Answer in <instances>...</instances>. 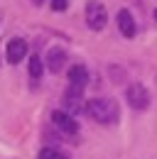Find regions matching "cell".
Returning a JSON list of instances; mask_svg holds the SVG:
<instances>
[{
    "mask_svg": "<svg viewBox=\"0 0 157 159\" xmlns=\"http://www.w3.org/2000/svg\"><path fill=\"white\" fill-rule=\"evenodd\" d=\"M32 2H37V5H39V2H42V0H32Z\"/></svg>",
    "mask_w": 157,
    "mask_h": 159,
    "instance_id": "obj_12",
    "label": "cell"
},
{
    "mask_svg": "<svg viewBox=\"0 0 157 159\" xmlns=\"http://www.w3.org/2000/svg\"><path fill=\"white\" fill-rule=\"evenodd\" d=\"M86 113H88L91 120H98V122H103V125H111V122H116V120L120 118L118 105L111 98H93V100H88V103H86Z\"/></svg>",
    "mask_w": 157,
    "mask_h": 159,
    "instance_id": "obj_1",
    "label": "cell"
},
{
    "mask_svg": "<svg viewBox=\"0 0 157 159\" xmlns=\"http://www.w3.org/2000/svg\"><path fill=\"white\" fill-rule=\"evenodd\" d=\"M118 30L123 32V37H128V39H133L135 37V20H133V15H130V10H120L118 12Z\"/></svg>",
    "mask_w": 157,
    "mask_h": 159,
    "instance_id": "obj_7",
    "label": "cell"
},
{
    "mask_svg": "<svg viewBox=\"0 0 157 159\" xmlns=\"http://www.w3.org/2000/svg\"><path fill=\"white\" fill-rule=\"evenodd\" d=\"M39 159H66V154L59 152V149H52V147H44L39 152Z\"/></svg>",
    "mask_w": 157,
    "mask_h": 159,
    "instance_id": "obj_10",
    "label": "cell"
},
{
    "mask_svg": "<svg viewBox=\"0 0 157 159\" xmlns=\"http://www.w3.org/2000/svg\"><path fill=\"white\" fill-rule=\"evenodd\" d=\"M64 64H66V52H64L61 47H52V49H49V57H47V66H49L54 74H59Z\"/></svg>",
    "mask_w": 157,
    "mask_h": 159,
    "instance_id": "obj_8",
    "label": "cell"
},
{
    "mask_svg": "<svg viewBox=\"0 0 157 159\" xmlns=\"http://www.w3.org/2000/svg\"><path fill=\"white\" fill-rule=\"evenodd\" d=\"M52 122H54V127H57L59 132H64V135H74L78 130L76 120L71 118L66 110H54V113H52Z\"/></svg>",
    "mask_w": 157,
    "mask_h": 159,
    "instance_id": "obj_4",
    "label": "cell"
},
{
    "mask_svg": "<svg viewBox=\"0 0 157 159\" xmlns=\"http://www.w3.org/2000/svg\"><path fill=\"white\" fill-rule=\"evenodd\" d=\"M128 103H130L135 110H145V108L150 105V93H147V88L140 86V83H133V86L128 88Z\"/></svg>",
    "mask_w": 157,
    "mask_h": 159,
    "instance_id": "obj_3",
    "label": "cell"
},
{
    "mask_svg": "<svg viewBox=\"0 0 157 159\" xmlns=\"http://www.w3.org/2000/svg\"><path fill=\"white\" fill-rule=\"evenodd\" d=\"M52 7H54L57 12H64V10L69 7V0H52Z\"/></svg>",
    "mask_w": 157,
    "mask_h": 159,
    "instance_id": "obj_11",
    "label": "cell"
},
{
    "mask_svg": "<svg viewBox=\"0 0 157 159\" xmlns=\"http://www.w3.org/2000/svg\"><path fill=\"white\" fill-rule=\"evenodd\" d=\"M108 22V12H106V5L98 2V0H91L86 2V25L91 30H103Z\"/></svg>",
    "mask_w": 157,
    "mask_h": 159,
    "instance_id": "obj_2",
    "label": "cell"
},
{
    "mask_svg": "<svg viewBox=\"0 0 157 159\" xmlns=\"http://www.w3.org/2000/svg\"><path fill=\"white\" fill-rule=\"evenodd\" d=\"M42 71H44V61L39 59V57H32V59H30V76H32V79H39Z\"/></svg>",
    "mask_w": 157,
    "mask_h": 159,
    "instance_id": "obj_9",
    "label": "cell"
},
{
    "mask_svg": "<svg viewBox=\"0 0 157 159\" xmlns=\"http://www.w3.org/2000/svg\"><path fill=\"white\" fill-rule=\"evenodd\" d=\"M69 83H71V88L74 91H83L86 88V83H88V71H86V66H71L69 69Z\"/></svg>",
    "mask_w": 157,
    "mask_h": 159,
    "instance_id": "obj_5",
    "label": "cell"
},
{
    "mask_svg": "<svg viewBox=\"0 0 157 159\" xmlns=\"http://www.w3.org/2000/svg\"><path fill=\"white\" fill-rule=\"evenodd\" d=\"M155 20H157V10H155Z\"/></svg>",
    "mask_w": 157,
    "mask_h": 159,
    "instance_id": "obj_13",
    "label": "cell"
},
{
    "mask_svg": "<svg viewBox=\"0 0 157 159\" xmlns=\"http://www.w3.org/2000/svg\"><path fill=\"white\" fill-rule=\"evenodd\" d=\"M27 57V42L25 39H10L7 44V61L10 64H20Z\"/></svg>",
    "mask_w": 157,
    "mask_h": 159,
    "instance_id": "obj_6",
    "label": "cell"
}]
</instances>
